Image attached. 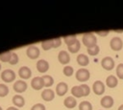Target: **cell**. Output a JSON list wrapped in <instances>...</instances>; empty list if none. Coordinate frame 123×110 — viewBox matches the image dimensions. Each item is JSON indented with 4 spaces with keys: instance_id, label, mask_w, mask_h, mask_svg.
Returning <instances> with one entry per match:
<instances>
[{
    "instance_id": "obj_2",
    "label": "cell",
    "mask_w": 123,
    "mask_h": 110,
    "mask_svg": "<svg viewBox=\"0 0 123 110\" xmlns=\"http://www.w3.org/2000/svg\"><path fill=\"white\" fill-rule=\"evenodd\" d=\"M75 77H76V79L80 82H86L89 79L90 77V73L87 69L86 68H81L79 69L76 74H75Z\"/></svg>"
},
{
    "instance_id": "obj_19",
    "label": "cell",
    "mask_w": 123,
    "mask_h": 110,
    "mask_svg": "<svg viewBox=\"0 0 123 110\" xmlns=\"http://www.w3.org/2000/svg\"><path fill=\"white\" fill-rule=\"evenodd\" d=\"M117 83H118V79L116 77L111 75L109 76L107 78H106V85L110 88H114L117 86Z\"/></svg>"
},
{
    "instance_id": "obj_38",
    "label": "cell",
    "mask_w": 123,
    "mask_h": 110,
    "mask_svg": "<svg viewBox=\"0 0 123 110\" xmlns=\"http://www.w3.org/2000/svg\"><path fill=\"white\" fill-rule=\"evenodd\" d=\"M117 110H123V104H121L119 107H118V109Z\"/></svg>"
},
{
    "instance_id": "obj_27",
    "label": "cell",
    "mask_w": 123,
    "mask_h": 110,
    "mask_svg": "<svg viewBox=\"0 0 123 110\" xmlns=\"http://www.w3.org/2000/svg\"><path fill=\"white\" fill-rule=\"evenodd\" d=\"M86 51H87V54L90 55H97L99 54V52H100V48H99L98 45H95L93 47L87 48Z\"/></svg>"
},
{
    "instance_id": "obj_16",
    "label": "cell",
    "mask_w": 123,
    "mask_h": 110,
    "mask_svg": "<svg viewBox=\"0 0 123 110\" xmlns=\"http://www.w3.org/2000/svg\"><path fill=\"white\" fill-rule=\"evenodd\" d=\"M76 60H77V63H78L80 66H82V67H86V66H87L88 63H89L88 56H87L86 55H85V54H79V55H77Z\"/></svg>"
},
{
    "instance_id": "obj_33",
    "label": "cell",
    "mask_w": 123,
    "mask_h": 110,
    "mask_svg": "<svg viewBox=\"0 0 123 110\" xmlns=\"http://www.w3.org/2000/svg\"><path fill=\"white\" fill-rule=\"evenodd\" d=\"M80 86H81L82 89H83L84 97H86V96H88V95L90 94V88H89V86H88L87 84H81Z\"/></svg>"
},
{
    "instance_id": "obj_32",
    "label": "cell",
    "mask_w": 123,
    "mask_h": 110,
    "mask_svg": "<svg viewBox=\"0 0 123 110\" xmlns=\"http://www.w3.org/2000/svg\"><path fill=\"white\" fill-rule=\"evenodd\" d=\"M52 44H53V48H58L62 45V38L61 37H56V38H52Z\"/></svg>"
},
{
    "instance_id": "obj_34",
    "label": "cell",
    "mask_w": 123,
    "mask_h": 110,
    "mask_svg": "<svg viewBox=\"0 0 123 110\" xmlns=\"http://www.w3.org/2000/svg\"><path fill=\"white\" fill-rule=\"evenodd\" d=\"M31 110H46V108L42 103H36L31 107Z\"/></svg>"
},
{
    "instance_id": "obj_24",
    "label": "cell",
    "mask_w": 123,
    "mask_h": 110,
    "mask_svg": "<svg viewBox=\"0 0 123 110\" xmlns=\"http://www.w3.org/2000/svg\"><path fill=\"white\" fill-rule=\"evenodd\" d=\"M79 110H92V104L87 100H83L79 104Z\"/></svg>"
},
{
    "instance_id": "obj_9",
    "label": "cell",
    "mask_w": 123,
    "mask_h": 110,
    "mask_svg": "<svg viewBox=\"0 0 123 110\" xmlns=\"http://www.w3.org/2000/svg\"><path fill=\"white\" fill-rule=\"evenodd\" d=\"M68 91V84L63 82V81H61L57 84L56 86V94L60 97H62L64 96Z\"/></svg>"
},
{
    "instance_id": "obj_3",
    "label": "cell",
    "mask_w": 123,
    "mask_h": 110,
    "mask_svg": "<svg viewBox=\"0 0 123 110\" xmlns=\"http://www.w3.org/2000/svg\"><path fill=\"white\" fill-rule=\"evenodd\" d=\"M1 79L7 83L12 82L15 79V73L11 69H5L1 73Z\"/></svg>"
},
{
    "instance_id": "obj_37",
    "label": "cell",
    "mask_w": 123,
    "mask_h": 110,
    "mask_svg": "<svg viewBox=\"0 0 123 110\" xmlns=\"http://www.w3.org/2000/svg\"><path fill=\"white\" fill-rule=\"evenodd\" d=\"M115 33H123V30H114Z\"/></svg>"
},
{
    "instance_id": "obj_25",
    "label": "cell",
    "mask_w": 123,
    "mask_h": 110,
    "mask_svg": "<svg viewBox=\"0 0 123 110\" xmlns=\"http://www.w3.org/2000/svg\"><path fill=\"white\" fill-rule=\"evenodd\" d=\"M12 56V52L11 51H7L4 53L0 54V61L2 62H9Z\"/></svg>"
},
{
    "instance_id": "obj_41",
    "label": "cell",
    "mask_w": 123,
    "mask_h": 110,
    "mask_svg": "<svg viewBox=\"0 0 123 110\" xmlns=\"http://www.w3.org/2000/svg\"><path fill=\"white\" fill-rule=\"evenodd\" d=\"M100 110H102V109H100Z\"/></svg>"
},
{
    "instance_id": "obj_36",
    "label": "cell",
    "mask_w": 123,
    "mask_h": 110,
    "mask_svg": "<svg viewBox=\"0 0 123 110\" xmlns=\"http://www.w3.org/2000/svg\"><path fill=\"white\" fill-rule=\"evenodd\" d=\"M6 110H19L17 107H14V106H10V107H8Z\"/></svg>"
},
{
    "instance_id": "obj_29",
    "label": "cell",
    "mask_w": 123,
    "mask_h": 110,
    "mask_svg": "<svg viewBox=\"0 0 123 110\" xmlns=\"http://www.w3.org/2000/svg\"><path fill=\"white\" fill-rule=\"evenodd\" d=\"M8 94H9V87L4 83H0V98L6 97Z\"/></svg>"
},
{
    "instance_id": "obj_7",
    "label": "cell",
    "mask_w": 123,
    "mask_h": 110,
    "mask_svg": "<svg viewBox=\"0 0 123 110\" xmlns=\"http://www.w3.org/2000/svg\"><path fill=\"white\" fill-rule=\"evenodd\" d=\"M110 47H111V49L112 51H115V52L120 51L122 49V47H123L122 39L120 37H118V36H115V37L111 38V40L110 41Z\"/></svg>"
},
{
    "instance_id": "obj_14",
    "label": "cell",
    "mask_w": 123,
    "mask_h": 110,
    "mask_svg": "<svg viewBox=\"0 0 123 110\" xmlns=\"http://www.w3.org/2000/svg\"><path fill=\"white\" fill-rule=\"evenodd\" d=\"M37 69L39 73H46L49 70V63L45 59H39L37 62Z\"/></svg>"
},
{
    "instance_id": "obj_35",
    "label": "cell",
    "mask_w": 123,
    "mask_h": 110,
    "mask_svg": "<svg viewBox=\"0 0 123 110\" xmlns=\"http://www.w3.org/2000/svg\"><path fill=\"white\" fill-rule=\"evenodd\" d=\"M109 33H110L109 31H100V32H97V34L100 35V36H107Z\"/></svg>"
},
{
    "instance_id": "obj_28",
    "label": "cell",
    "mask_w": 123,
    "mask_h": 110,
    "mask_svg": "<svg viewBox=\"0 0 123 110\" xmlns=\"http://www.w3.org/2000/svg\"><path fill=\"white\" fill-rule=\"evenodd\" d=\"M62 73L65 77H71L74 73V69L72 66H69V65H66L64 66V68L62 69Z\"/></svg>"
},
{
    "instance_id": "obj_26",
    "label": "cell",
    "mask_w": 123,
    "mask_h": 110,
    "mask_svg": "<svg viewBox=\"0 0 123 110\" xmlns=\"http://www.w3.org/2000/svg\"><path fill=\"white\" fill-rule=\"evenodd\" d=\"M41 48L44 51H48L50 49L53 48V44H52V39H48V40H44L41 42Z\"/></svg>"
},
{
    "instance_id": "obj_31",
    "label": "cell",
    "mask_w": 123,
    "mask_h": 110,
    "mask_svg": "<svg viewBox=\"0 0 123 110\" xmlns=\"http://www.w3.org/2000/svg\"><path fill=\"white\" fill-rule=\"evenodd\" d=\"M18 60H19V57H18L17 54L12 52V56H11V59H10V61H9V63H10L11 65H15V64H17Z\"/></svg>"
},
{
    "instance_id": "obj_18",
    "label": "cell",
    "mask_w": 123,
    "mask_h": 110,
    "mask_svg": "<svg viewBox=\"0 0 123 110\" xmlns=\"http://www.w3.org/2000/svg\"><path fill=\"white\" fill-rule=\"evenodd\" d=\"M63 104H64L65 107H67V108H69V109L74 108V107L77 105V99H76V98H74L73 96H69V97H67V98L64 99Z\"/></svg>"
},
{
    "instance_id": "obj_17",
    "label": "cell",
    "mask_w": 123,
    "mask_h": 110,
    "mask_svg": "<svg viewBox=\"0 0 123 110\" xmlns=\"http://www.w3.org/2000/svg\"><path fill=\"white\" fill-rule=\"evenodd\" d=\"M12 103H13V105L15 107H19L20 108V107H23L25 105V99L21 95L16 94V95H14L12 97Z\"/></svg>"
},
{
    "instance_id": "obj_12",
    "label": "cell",
    "mask_w": 123,
    "mask_h": 110,
    "mask_svg": "<svg viewBox=\"0 0 123 110\" xmlns=\"http://www.w3.org/2000/svg\"><path fill=\"white\" fill-rule=\"evenodd\" d=\"M58 59H59V61H60L61 64L66 65V64H68V63L70 62V55H69V54H68L66 51L62 50V51H61V52L59 53V55H58Z\"/></svg>"
},
{
    "instance_id": "obj_8",
    "label": "cell",
    "mask_w": 123,
    "mask_h": 110,
    "mask_svg": "<svg viewBox=\"0 0 123 110\" xmlns=\"http://www.w3.org/2000/svg\"><path fill=\"white\" fill-rule=\"evenodd\" d=\"M27 87H28L27 82H26L25 80H23V79H21V80H16V81L14 82L13 86H12L14 92H16L17 94H20V93L25 92V91L27 90Z\"/></svg>"
},
{
    "instance_id": "obj_22",
    "label": "cell",
    "mask_w": 123,
    "mask_h": 110,
    "mask_svg": "<svg viewBox=\"0 0 123 110\" xmlns=\"http://www.w3.org/2000/svg\"><path fill=\"white\" fill-rule=\"evenodd\" d=\"M62 38H63V40H64V43L67 45V47L70 46V45H72L73 43H75V42L78 40V39H77V36H76L75 34L65 35V36H63Z\"/></svg>"
},
{
    "instance_id": "obj_13",
    "label": "cell",
    "mask_w": 123,
    "mask_h": 110,
    "mask_svg": "<svg viewBox=\"0 0 123 110\" xmlns=\"http://www.w3.org/2000/svg\"><path fill=\"white\" fill-rule=\"evenodd\" d=\"M41 98L45 101H51L55 98V92L50 88H46L41 92Z\"/></svg>"
},
{
    "instance_id": "obj_15",
    "label": "cell",
    "mask_w": 123,
    "mask_h": 110,
    "mask_svg": "<svg viewBox=\"0 0 123 110\" xmlns=\"http://www.w3.org/2000/svg\"><path fill=\"white\" fill-rule=\"evenodd\" d=\"M113 103H114V100L111 96H104L100 99V104L104 108H111L113 105Z\"/></svg>"
},
{
    "instance_id": "obj_10",
    "label": "cell",
    "mask_w": 123,
    "mask_h": 110,
    "mask_svg": "<svg viewBox=\"0 0 123 110\" xmlns=\"http://www.w3.org/2000/svg\"><path fill=\"white\" fill-rule=\"evenodd\" d=\"M31 86L35 90H41L42 87H44L43 79L41 77H35L31 80Z\"/></svg>"
},
{
    "instance_id": "obj_40",
    "label": "cell",
    "mask_w": 123,
    "mask_h": 110,
    "mask_svg": "<svg viewBox=\"0 0 123 110\" xmlns=\"http://www.w3.org/2000/svg\"><path fill=\"white\" fill-rule=\"evenodd\" d=\"M0 70H1V63H0Z\"/></svg>"
},
{
    "instance_id": "obj_4",
    "label": "cell",
    "mask_w": 123,
    "mask_h": 110,
    "mask_svg": "<svg viewBox=\"0 0 123 110\" xmlns=\"http://www.w3.org/2000/svg\"><path fill=\"white\" fill-rule=\"evenodd\" d=\"M105 89H106V86H105L104 82L101 81V80H96V81H94V83L92 84V91H93L94 94L97 95V96L103 95L104 92H105Z\"/></svg>"
},
{
    "instance_id": "obj_20",
    "label": "cell",
    "mask_w": 123,
    "mask_h": 110,
    "mask_svg": "<svg viewBox=\"0 0 123 110\" xmlns=\"http://www.w3.org/2000/svg\"><path fill=\"white\" fill-rule=\"evenodd\" d=\"M71 94L74 98H82L84 97V92H83V89L80 85H76V86H73L71 88Z\"/></svg>"
},
{
    "instance_id": "obj_1",
    "label": "cell",
    "mask_w": 123,
    "mask_h": 110,
    "mask_svg": "<svg viewBox=\"0 0 123 110\" xmlns=\"http://www.w3.org/2000/svg\"><path fill=\"white\" fill-rule=\"evenodd\" d=\"M82 42H83V44L86 48H90V47H93V46L97 45V38H96V36H95L94 33H86L83 34V36H82Z\"/></svg>"
},
{
    "instance_id": "obj_39",
    "label": "cell",
    "mask_w": 123,
    "mask_h": 110,
    "mask_svg": "<svg viewBox=\"0 0 123 110\" xmlns=\"http://www.w3.org/2000/svg\"><path fill=\"white\" fill-rule=\"evenodd\" d=\"M0 110H3V109H2V107H1V106H0Z\"/></svg>"
},
{
    "instance_id": "obj_11",
    "label": "cell",
    "mask_w": 123,
    "mask_h": 110,
    "mask_svg": "<svg viewBox=\"0 0 123 110\" xmlns=\"http://www.w3.org/2000/svg\"><path fill=\"white\" fill-rule=\"evenodd\" d=\"M18 76L24 80V79H28L32 77V71L29 67L27 66H22L18 69Z\"/></svg>"
},
{
    "instance_id": "obj_5",
    "label": "cell",
    "mask_w": 123,
    "mask_h": 110,
    "mask_svg": "<svg viewBox=\"0 0 123 110\" xmlns=\"http://www.w3.org/2000/svg\"><path fill=\"white\" fill-rule=\"evenodd\" d=\"M26 55H27V56H28L29 58H31V59H36V58H37V57L39 56L40 51H39L38 47L34 46V45H31V46H29V47L27 48V50H26Z\"/></svg>"
},
{
    "instance_id": "obj_21",
    "label": "cell",
    "mask_w": 123,
    "mask_h": 110,
    "mask_svg": "<svg viewBox=\"0 0 123 110\" xmlns=\"http://www.w3.org/2000/svg\"><path fill=\"white\" fill-rule=\"evenodd\" d=\"M80 48H81V42L79 40H77L75 43H73L72 45L68 46L67 49H68V52L71 53V54H76L80 51Z\"/></svg>"
},
{
    "instance_id": "obj_30",
    "label": "cell",
    "mask_w": 123,
    "mask_h": 110,
    "mask_svg": "<svg viewBox=\"0 0 123 110\" xmlns=\"http://www.w3.org/2000/svg\"><path fill=\"white\" fill-rule=\"evenodd\" d=\"M115 72H116V77L120 79H123V63H119L116 66Z\"/></svg>"
},
{
    "instance_id": "obj_6",
    "label": "cell",
    "mask_w": 123,
    "mask_h": 110,
    "mask_svg": "<svg viewBox=\"0 0 123 110\" xmlns=\"http://www.w3.org/2000/svg\"><path fill=\"white\" fill-rule=\"evenodd\" d=\"M101 66H102L105 70L111 71V70H112V69L114 68L115 62H114V60H113L112 57H111V56H106V57H104V58L101 60Z\"/></svg>"
},
{
    "instance_id": "obj_23",
    "label": "cell",
    "mask_w": 123,
    "mask_h": 110,
    "mask_svg": "<svg viewBox=\"0 0 123 110\" xmlns=\"http://www.w3.org/2000/svg\"><path fill=\"white\" fill-rule=\"evenodd\" d=\"M41 77L43 79V83H44V86L46 88H49L54 84V78L50 75H45V76H43Z\"/></svg>"
}]
</instances>
